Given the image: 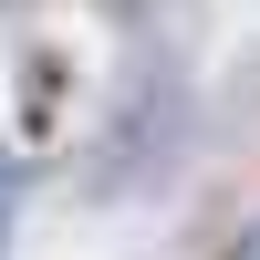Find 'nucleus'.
<instances>
[{
    "instance_id": "1",
    "label": "nucleus",
    "mask_w": 260,
    "mask_h": 260,
    "mask_svg": "<svg viewBox=\"0 0 260 260\" xmlns=\"http://www.w3.org/2000/svg\"><path fill=\"white\" fill-rule=\"evenodd\" d=\"M11 198H21V167L0 156V229H11Z\"/></svg>"
},
{
    "instance_id": "2",
    "label": "nucleus",
    "mask_w": 260,
    "mask_h": 260,
    "mask_svg": "<svg viewBox=\"0 0 260 260\" xmlns=\"http://www.w3.org/2000/svg\"><path fill=\"white\" fill-rule=\"evenodd\" d=\"M240 260H260V229H250V240H240Z\"/></svg>"
}]
</instances>
